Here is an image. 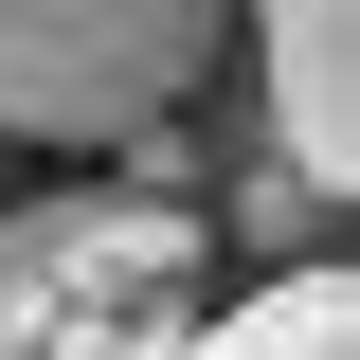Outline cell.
I'll use <instances>...</instances> for the list:
<instances>
[{
    "instance_id": "obj_4",
    "label": "cell",
    "mask_w": 360,
    "mask_h": 360,
    "mask_svg": "<svg viewBox=\"0 0 360 360\" xmlns=\"http://www.w3.org/2000/svg\"><path fill=\"white\" fill-rule=\"evenodd\" d=\"M342 324H360V307H342V270H288V288H252V307H234V342H307V360H324Z\"/></svg>"
},
{
    "instance_id": "obj_1",
    "label": "cell",
    "mask_w": 360,
    "mask_h": 360,
    "mask_svg": "<svg viewBox=\"0 0 360 360\" xmlns=\"http://www.w3.org/2000/svg\"><path fill=\"white\" fill-rule=\"evenodd\" d=\"M234 0H0V127L18 144H144L217 90Z\"/></svg>"
},
{
    "instance_id": "obj_2",
    "label": "cell",
    "mask_w": 360,
    "mask_h": 360,
    "mask_svg": "<svg viewBox=\"0 0 360 360\" xmlns=\"http://www.w3.org/2000/svg\"><path fill=\"white\" fill-rule=\"evenodd\" d=\"M180 324H198V217L180 198L72 180V198L0 217V360L18 342H180Z\"/></svg>"
},
{
    "instance_id": "obj_3",
    "label": "cell",
    "mask_w": 360,
    "mask_h": 360,
    "mask_svg": "<svg viewBox=\"0 0 360 360\" xmlns=\"http://www.w3.org/2000/svg\"><path fill=\"white\" fill-rule=\"evenodd\" d=\"M252 108H270V144H288V180L342 198V180H360V0H270Z\"/></svg>"
}]
</instances>
